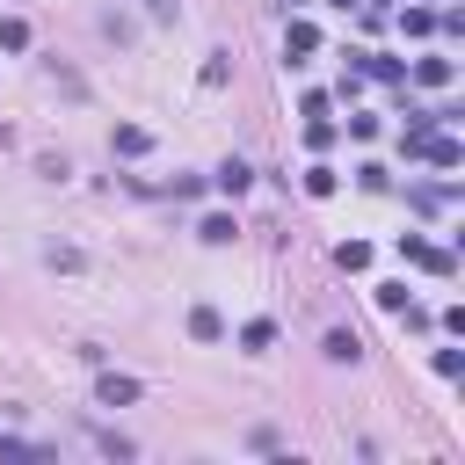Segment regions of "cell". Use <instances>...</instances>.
Wrapping results in <instances>:
<instances>
[{
	"label": "cell",
	"instance_id": "5bb4252c",
	"mask_svg": "<svg viewBox=\"0 0 465 465\" xmlns=\"http://www.w3.org/2000/svg\"><path fill=\"white\" fill-rule=\"evenodd\" d=\"M306 197H334V167H306Z\"/></svg>",
	"mask_w": 465,
	"mask_h": 465
},
{
	"label": "cell",
	"instance_id": "e0dca14e",
	"mask_svg": "<svg viewBox=\"0 0 465 465\" xmlns=\"http://www.w3.org/2000/svg\"><path fill=\"white\" fill-rule=\"evenodd\" d=\"M146 8H153V15H160V22H174V0H146Z\"/></svg>",
	"mask_w": 465,
	"mask_h": 465
},
{
	"label": "cell",
	"instance_id": "ac0fdd59",
	"mask_svg": "<svg viewBox=\"0 0 465 465\" xmlns=\"http://www.w3.org/2000/svg\"><path fill=\"white\" fill-rule=\"evenodd\" d=\"M327 8H357V0H327Z\"/></svg>",
	"mask_w": 465,
	"mask_h": 465
},
{
	"label": "cell",
	"instance_id": "7a4b0ae2",
	"mask_svg": "<svg viewBox=\"0 0 465 465\" xmlns=\"http://www.w3.org/2000/svg\"><path fill=\"white\" fill-rule=\"evenodd\" d=\"M139 393H146L139 378H116V371H102V378H95V400H102V407H131Z\"/></svg>",
	"mask_w": 465,
	"mask_h": 465
},
{
	"label": "cell",
	"instance_id": "9a60e30c",
	"mask_svg": "<svg viewBox=\"0 0 465 465\" xmlns=\"http://www.w3.org/2000/svg\"><path fill=\"white\" fill-rule=\"evenodd\" d=\"M400 30H407V37H429V30H436V15H422V8H407V15H400Z\"/></svg>",
	"mask_w": 465,
	"mask_h": 465
},
{
	"label": "cell",
	"instance_id": "ba28073f",
	"mask_svg": "<svg viewBox=\"0 0 465 465\" xmlns=\"http://www.w3.org/2000/svg\"><path fill=\"white\" fill-rule=\"evenodd\" d=\"M197 232H204V241H211V248H225V241H232V232H241V225H232V218H225V211H211V218H204V225H197Z\"/></svg>",
	"mask_w": 465,
	"mask_h": 465
},
{
	"label": "cell",
	"instance_id": "8992f818",
	"mask_svg": "<svg viewBox=\"0 0 465 465\" xmlns=\"http://www.w3.org/2000/svg\"><path fill=\"white\" fill-rule=\"evenodd\" d=\"M327 357H334V364H357V357H364V342L349 334V327H334V334H327Z\"/></svg>",
	"mask_w": 465,
	"mask_h": 465
},
{
	"label": "cell",
	"instance_id": "52a82bcc",
	"mask_svg": "<svg viewBox=\"0 0 465 465\" xmlns=\"http://www.w3.org/2000/svg\"><path fill=\"white\" fill-rule=\"evenodd\" d=\"M190 334H197V342H218V334H225L218 306H197V313H190Z\"/></svg>",
	"mask_w": 465,
	"mask_h": 465
},
{
	"label": "cell",
	"instance_id": "3957f363",
	"mask_svg": "<svg viewBox=\"0 0 465 465\" xmlns=\"http://www.w3.org/2000/svg\"><path fill=\"white\" fill-rule=\"evenodd\" d=\"M313 51H320V30H313V22H291V30H283V58H291V66L313 58Z\"/></svg>",
	"mask_w": 465,
	"mask_h": 465
},
{
	"label": "cell",
	"instance_id": "4fadbf2b",
	"mask_svg": "<svg viewBox=\"0 0 465 465\" xmlns=\"http://www.w3.org/2000/svg\"><path fill=\"white\" fill-rule=\"evenodd\" d=\"M364 73H378V80H407L400 58H371V51H364Z\"/></svg>",
	"mask_w": 465,
	"mask_h": 465
},
{
	"label": "cell",
	"instance_id": "5b68a950",
	"mask_svg": "<svg viewBox=\"0 0 465 465\" xmlns=\"http://www.w3.org/2000/svg\"><path fill=\"white\" fill-rule=\"evenodd\" d=\"M211 182H218V190H225V197H241V190H248V182H255V167H248V160H225V167H218V174H211Z\"/></svg>",
	"mask_w": 465,
	"mask_h": 465
},
{
	"label": "cell",
	"instance_id": "2e32d148",
	"mask_svg": "<svg viewBox=\"0 0 465 465\" xmlns=\"http://www.w3.org/2000/svg\"><path fill=\"white\" fill-rule=\"evenodd\" d=\"M306 146L320 153V146H334V124H327V116H313V124H306Z\"/></svg>",
	"mask_w": 465,
	"mask_h": 465
},
{
	"label": "cell",
	"instance_id": "7c38bea8",
	"mask_svg": "<svg viewBox=\"0 0 465 465\" xmlns=\"http://www.w3.org/2000/svg\"><path fill=\"white\" fill-rule=\"evenodd\" d=\"M415 80H422V88H444V80H451V58H422Z\"/></svg>",
	"mask_w": 465,
	"mask_h": 465
},
{
	"label": "cell",
	"instance_id": "30bf717a",
	"mask_svg": "<svg viewBox=\"0 0 465 465\" xmlns=\"http://www.w3.org/2000/svg\"><path fill=\"white\" fill-rule=\"evenodd\" d=\"M334 269H371V248H364V241H342V248H334Z\"/></svg>",
	"mask_w": 465,
	"mask_h": 465
},
{
	"label": "cell",
	"instance_id": "9c48e42d",
	"mask_svg": "<svg viewBox=\"0 0 465 465\" xmlns=\"http://www.w3.org/2000/svg\"><path fill=\"white\" fill-rule=\"evenodd\" d=\"M0 51H30V22H22V15L0 22Z\"/></svg>",
	"mask_w": 465,
	"mask_h": 465
},
{
	"label": "cell",
	"instance_id": "8fae6325",
	"mask_svg": "<svg viewBox=\"0 0 465 465\" xmlns=\"http://www.w3.org/2000/svg\"><path fill=\"white\" fill-rule=\"evenodd\" d=\"M269 342H276V327H269V320H248V327H241V349H255V357H262Z\"/></svg>",
	"mask_w": 465,
	"mask_h": 465
},
{
	"label": "cell",
	"instance_id": "6da1fadb",
	"mask_svg": "<svg viewBox=\"0 0 465 465\" xmlns=\"http://www.w3.org/2000/svg\"><path fill=\"white\" fill-rule=\"evenodd\" d=\"M400 255L415 262V269H429V276H451V255H444V248H429V241H415V232L400 241Z\"/></svg>",
	"mask_w": 465,
	"mask_h": 465
},
{
	"label": "cell",
	"instance_id": "277c9868",
	"mask_svg": "<svg viewBox=\"0 0 465 465\" xmlns=\"http://www.w3.org/2000/svg\"><path fill=\"white\" fill-rule=\"evenodd\" d=\"M109 146L124 153V160H139V153H146L153 139H146V124H116V131H109Z\"/></svg>",
	"mask_w": 465,
	"mask_h": 465
}]
</instances>
